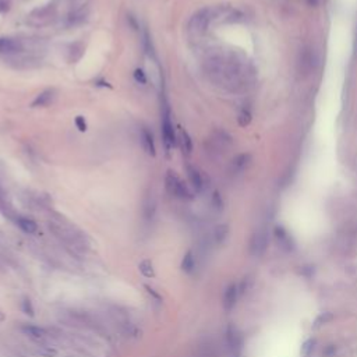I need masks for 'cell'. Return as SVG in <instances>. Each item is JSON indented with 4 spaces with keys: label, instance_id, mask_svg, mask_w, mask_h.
<instances>
[{
    "label": "cell",
    "instance_id": "cell-14",
    "mask_svg": "<svg viewBox=\"0 0 357 357\" xmlns=\"http://www.w3.org/2000/svg\"><path fill=\"white\" fill-rule=\"evenodd\" d=\"M155 211H157V201L154 198L152 194H147L145 198H144V202H142V215H144V219L145 220H151L154 218L155 215Z\"/></svg>",
    "mask_w": 357,
    "mask_h": 357
},
{
    "label": "cell",
    "instance_id": "cell-29",
    "mask_svg": "<svg viewBox=\"0 0 357 357\" xmlns=\"http://www.w3.org/2000/svg\"><path fill=\"white\" fill-rule=\"evenodd\" d=\"M38 353L39 355H42L44 357H53V356H56V350L55 349H52L51 346H41L39 348V350H38Z\"/></svg>",
    "mask_w": 357,
    "mask_h": 357
},
{
    "label": "cell",
    "instance_id": "cell-26",
    "mask_svg": "<svg viewBox=\"0 0 357 357\" xmlns=\"http://www.w3.org/2000/svg\"><path fill=\"white\" fill-rule=\"evenodd\" d=\"M314 348H315V339H307L302 345V349H300V353L303 357H310L313 355Z\"/></svg>",
    "mask_w": 357,
    "mask_h": 357
},
{
    "label": "cell",
    "instance_id": "cell-33",
    "mask_svg": "<svg viewBox=\"0 0 357 357\" xmlns=\"http://www.w3.org/2000/svg\"><path fill=\"white\" fill-rule=\"evenodd\" d=\"M214 205L219 209L222 208V201H220V197H219L218 192H215V194H214Z\"/></svg>",
    "mask_w": 357,
    "mask_h": 357
},
{
    "label": "cell",
    "instance_id": "cell-7",
    "mask_svg": "<svg viewBox=\"0 0 357 357\" xmlns=\"http://www.w3.org/2000/svg\"><path fill=\"white\" fill-rule=\"evenodd\" d=\"M274 235H275V239H276V243L279 244V247L286 251V253H290L295 250L296 244L293 242V237L289 235V232L285 229L283 226H276L275 230H274Z\"/></svg>",
    "mask_w": 357,
    "mask_h": 357
},
{
    "label": "cell",
    "instance_id": "cell-9",
    "mask_svg": "<svg viewBox=\"0 0 357 357\" xmlns=\"http://www.w3.org/2000/svg\"><path fill=\"white\" fill-rule=\"evenodd\" d=\"M226 343L230 350L237 352L243 346V335L239 331V328L235 327L233 324L227 325L226 328Z\"/></svg>",
    "mask_w": 357,
    "mask_h": 357
},
{
    "label": "cell",
    "instance_id": "cell-11",
    "mask_svg": "<svg viewBox=\"0 0 357 357\" xmlns=\"http://www.w3.org/2000/svg\"><path fill=\"white\" fill-rule=\"evenodd\" d=\"M53 11H55V7H53L52 4L51 6H46V7H42V9H36L35 11L31 13L29 21L32 24H36V26L45 24V23H48L52 18Z\"/></svg>",
    "mask_w": 357,
    "mask_h": 357
},
{
    "label": "cell",
    "instance_id": "cell-6",
    "mask_svg": "<svg viewBox=\"0 0 357 357\" xmlns=\"http://www.w3.org/2000/svg\"><path fill=\"white\" fill-rule=\"evenodd\" d=\"M268 247V235L264 229L254 232L250 239V254L253 257H261Z\"/></svg>",
    "mask_w": 357,
    "mask_h": 357
},
{
    "label": "cell",
    "instance_id": "cell-24",
    "mask_svg": "<svg viewBox=\"0 0 357 357\" xmlns=\"http://www.w3.org/2000/svg\"><path fill=\"white\" fill-rule=\"evenodd\" d=\"M180 145H182V149H183L184 154H192V138L189 137V134L186 131H182L180 133Z\"/></svg>",
    "mask_w": 357,
    "mask_h": 357
},
{
    "label": "cell",
    "instance_id": "cell-28",
    "mask_svg": "<svg viewBox=\"0 0 357 357\" xmlns=\"http://www.w3.org/2000/svg\"><path fill=\"white\" fill-rule=\"evenodd\" d=\"M21 308H23V311L26 314H28V315H34L35 313V310H34V305H32V303H31V300L29 299H24L23 300V304H21Z\"/></svg>",
    "mask_w": 357,
    "mask_h": 357
},
{
    "label": "cell",
    "instance_id": "cell-22",
    "mask_svg": "<svg viewBox=\"0 0 357 357\" xmlns=\"http://www.w3.org/2000/svg\"><path fill=\"white\" fill-rule=\"evenodd\" d=\"M227 236H229V226L227 225H218V226L215 227V230H214V240H215V243H225Z\"/></svg>",
    "mask_w": 357,
    "mask_h": 357
},
{
    "label": "cell",
    "instance_id": "cell-2",
    "mask_svg": "<svg viewBox=\"0 0 357 357\" xmlns=\"http://www.w3.org/2000/svg\"><path fill=\"white\" fill-rule=\"evenodd\" d=\"M49 229L53 232V235L57 239H60L63 243H66L70 247L74 248H84L85 247V240L84 236L79 229L71 226L70 223H66L63 220H51Z\"/></svg>",
    "mask_w": 357,
    "mask_h": 357
},
{
    "label": "cell",
    "instance_id": "cell-1",
    "mask_svg": "<svg viewBox=\"0 0 357 357\" xmlns=\"http://www.w3.org/2000/svg\"><path fill=\"white\" fill-rule=\"evenodd\" d=\"M204 69L211 81L230 92H240L253 84L254 70L235 53H214L205 59Z\"/></svg>",
    "mask_w": 357,
    "mask_h": 357
},
{
    "label": "cell",
    "instance_id": "cell-34",
    "mask_svg": "<svg viewBox=\"0 0 357 357\" xmlns=\"http://www.w3.org/2000/svg\"><path fill=\"white\" fill-rule=\"evenodd\" d=\"M4 318H6V317H4V314L0 311V323H1V321H4Z\"/></svg>",
    "mask_w": 357,
    "mask_h": 357
},
{
    "label": "cell",
    "instance_id": "cell-19",
    "mask_svg": "<svg viewBox=\"0 0 357 357\" xmlns=\"http://www.w3.org/2000/svg\"><path fill=\"white\" fill-rule=\"evenodd\" d=\"M141 142H142V147L147 151V154L149 155H155V145H154V138H152V134L149 133L147 129H142L141 130Z\"/></svg>",
    "mask_w": 357,
    "mask_h": 357
},
{
    "label": "cell",
    "instance_id": "cell-15",
    "mask_svg": "<svg viewBox=\"0 0 357 357\" xmlns=\"http://www.w3.org/2000/svg\"><path fill=\"white\" fill-rule=\"evenodd\" d=\"M251 162V157L248 154H240L232 161V165H230V169L233 173H242L244 169H247L248 165Z\"/></svg>",
    "mask_w": 357,
    "mask_h": 357
},
{
    "label": "cell",
    "instance_id": "cell-16",
    "mask_svg": "<svg viewBox=\"0 0 357 357\" xmlns=\"http://www.w3.org/2000/svg\"><path fill=\"white\" fill-rule=\"evenodd\" d=\"M21 331L24 332L27 336H29L31 339L34 340H44L46 338V335H48V332L45 331L44 328L36 327V325H23Z\"/></svg>",
    "mask_w": 357,
    "mask_h": 357
},
{
    "label": "cell",
    "instance_id": "cell-27",
    "mask_svg": "<svg viewBox=\"0 0 357 357\" xmlns=\"http://www.w3.org/2000/svg\"><path fill=\"white\" fill-rule=\"evenodd\" d=\"M237 120H239V124H240L242 127H246L248 123L251 122V113H250V110H248V109H243V110L239 113Z\"/></svg>",
    "mask_w": 357,
    "mask_h": 357
},
{
    "label": "cell",
    "instance_id": "cell-18",
    "mask_svg": "<svg viewBox=\"0 0 357 357\" xmlns=\"http://www.w3.org/2000/svg\"><path fill=\"white\" fill-rule=\"evenodd\" d=\"M88 17V7L85 6H82V7H80V9H76L73 10L71 13H70L69 16V23L70 24H73V26H77V24H81V23H84Z\"/></svg>",
    "mask_w": 357,
    "mask_h": 357
},
{
    "label": "cell",
    "instance_id": "cell-30",
    "mask_svg": "<svg viewBox=\"0 0 357 357\" xmlns=\"http://www.w3.org/2000/svg\"><path fill=\"white\" fill-rule=\"evenodd\" d=\"M144 288L147 289V292H148L149 295H151V296L155 299V302H158V303H161V302H162V297H161V295H159V293H157V292H155V289L151 288V286H148V285H145Z\"/></svg>",
    "mask_w": 357,
    "mask_h": 357
},
{
    "label": "cell",
    "instance_id": "cell-25",
    "mask_svg": "<svg viewBox=\"0 0 357 357\" xmlns=\"http://www.w3.org/2000/svg\"><path fill=\"white\" fill-rule=\"evenodd\" d=\"M335 318V315L332 313H321L314 321V328H318L321 325H325V324H330Z\"/></svg>",
    "mask_w": 357,
    "mask_h": 357
},
{
    "label": "cell",
    "instance_id": "cell-10",
    "mask_svg": "<svg viewBox=\"0 0 357 357\" xmlns=\"http://www.w3.org/2000/svg\"><path fill=\"white\" fill-rule=\"evenodd\" d=\"M237 299H239V288L235 283H230L226 289H225V293H223V310L226 313H230L237 304Z\"/></svg>",
    "mask_w": 357,
    "mask_h": 357
},
{
    "label": "cell",
    "instance_id": "cell-5",
    "mask_svg": "<svg viewBox=\"0 0 357 357\" xmlns=\"http://www.w3.org/2000/svg\"><path fill=\"white\" fill-rule=\"evenodd\" d=\"M162 136H164L166 148H172L176 142V136H174L173 124L170 120V109L166 102H164V106H162Z\"/></svg>",
    "mask_w": 357,
    "mask_h": 357
},
{
    "label": "cell",
    "instance_id": "cell-8",
    "mask_svg": "<svg viewBox=\"0 0 357 357\" xmlns=\"http://www.w3.org/2000/svg\"><path fill=\"white\" fill-rule=\"evenodd\" d=\"M208 144L211 149H214L215 152H225V149L232 144V138L225 131H215Z\"/></svg>",
    "mask_w": 357,
    "mask_h": 357
},
{
    "label": "cell",
    "instance_id": "cell-21",
    "mask_svg": "<svg viewBox=\"0 0 357 357\" xmlns=\"http://www.w3.org/2000/svg\"><path fill=\"white\" fill-rule=\"evenodd\" d=\"M195 265H197V261H195L194 253L187 251L184 254L183 260H182V271L186 272V274H192L195 271Z\"/></svg>",
    "mask_w": 357,
    "mask_h": 357
},
{
    "label": "cell",
    "instance_id": "cell-23",
    "mask_svg": "<svg viewBox=\"0 0 357 357\" xmlns=\"http://www.w3.org/2000/svg\"><path fill=\"white\" fill-rule=\"evenodd\" d=\"M139 272L145 276V278H154L155 276V270H154V265L151 260H144V261L139 262L138 265Z\"/></svg>",
    "mask_w": 357,
    "mask_h": 357
},
{
    "label": "cell",
    "instance_id": "cell-31",
    "mask_svg": "<svg viewBox=\"0 0 357 357\" xmlns=\"http://www.w3.org/2000/svg\"><path fill=\"white\" fill-rule=\"evenodd\" d=\"M134 79L137 80L138 82H141V84H145V82H147L145 74L142 73V70H136V71H134Z\"/></svg>",
    "mask_w": 357,
    "mask_h": 357
},
{
    "label": "cell",
    "instance_id": "cell-20",
    "mask_svg": "<svg viewBox=\"0 0 357 357\" xmlns=\"http://www.w3.org/2000/svg\"><path fill=\"white\" fill-rule=\"evenodd\" d=\"M55 98V89H46L44 92H41L39 95L35 98V101L32 102V106L34 108H38V106H46L49 105L53 101Z\"/></svg>",
    "mask_w": 357,
    "mask_h": 357
},
{
    "label": "cell",
    "instance_id": "cell-3",
    "mask_svg": "<svg viewBox=\"0 0 357 357\" xmlns=\"http://www.w3.org/2000/svg\"><path fill=\"white\" fill-rule=\"evenodd\" d=\"M214 10L209 7H204V9L198 10L197 13L192 14V17L189 21L187 26V31L192 38H200L207 32L209 23L214 20Z\"/></svg>",
    "mask_w": 357,
    "mask_h": 357
},
{
    "label": "cell",
    "instance_id": "cell-12",
    "mask_svg": "<svg viewBox=\"0 0 357 357\" xmlns=\"http://www.w3.org/2000/svg\"><path fill=\"white\" fill-rule=\"evenodd\" d=\"M23 51V44L21 41L14 39V38H0V53H6V55H13V53H18Z\"/></svg>",
    "mask_w": 357,
    "mask_h": 357
},
{
    "label": "cell",
    "instance_id": "cell-17",
    "mask_svg": "<svg viewBox=\"0 0 357 357\" xmlns=\"http://www.w3.org/2000/svg\"><path fill=\"white\" fill-rule=\"evenodd\" d=\"M16 223H17L18 227L23 232H26L28 235H34V233L38 232V225H36V222L32 220V219L24 218V217H17L16 218Z\"/></svg>",
    "mask_w": 357,
    "mask_h": 357
},
{
    "label": "cell",
    "instance_id": "cell-35",
    "mask_svg": "<svg viewBox=\"0 0 357 357\" xmlns=\"http://www.w3.org/2000/svg\"><path fill=\"white\" fill-rule=\"evenodd\" d=\"M356 51H357V38H356Z\"/></svg>",
    "mask_w": 357,
    "mask_h": 357
},
{
    "label": "cell",
    "instance_id": "cell-13",
    "mask_svg": "<svg viewBox=\"0 0 357 357\" xmlns=\"http://www.w3.org/2000/svg\"><path fill=\"white\" fill-rule=\"evenodd\" d=\"M187 174H189V180L194 187V190L198 192H202L205 184H204V179H202V174H201L200 170L194 166H187Z\"/></svg>",
    "mask_w": 357,
    "mask_h": 357
},
{
    "label": "cell",
    "instance_id": "cell-32",
    "mask_svg": "<svg viewBox=\"0 0 357 357\" xmlns=\"http://www.w3.org/2000/svg\"><path fill=\"white\" fill-rule=\"evenodd\" d=\"M76 124H77V127H79L80 131L87 130V124H85V120H84V117L79 116V117L76 119Z\"/></svg>",
    "mask_w": 357,
    "mask_h": 357
},
{
    "label": "cell",
    "instance_id": "cell-4",
    "mask_svg": "<svg viewBox=\"0 0 357 357\" xmlns=\"http://www.w3.org/2000/svg\"><path fill=\"white\" fill-rule=\"evenodd\" d=\"M165 186L167 192L170 195H173L176 198H180V200H190L192 195V192H189V189L184 186V183L172 172L166 174L165 179Z\"/></svg>",
    "mask_w": 357,
    "mask_h": 357
}]
</instances>
